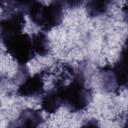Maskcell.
<instances>
[{
	"instance_id": "cell-2",
	"label": "cell",
	"mask_w": 128,
	"mask_h": 128,
	"mask_svg": "<svg viewBox=\"0 0 128 128\" xmlns=\"http://www.w3.org/2000/svg\"><path fill=\"white\" fill-rule=\"evenodd\" d=\"M62 104L67 106L72 111H81L85 109L90 100L91 93L84 84V80L77 76L67 86L58 87Z\"/></svg>"
},
{
	"instance_id": "cell-12",
	"label": "cell",
	"mask_w": 128,
	"mask_h": 128,
	"mask_svg": "<svg viewBox=\"0 0 128 128\" xmlns=\"http://www.w3.org/2000/svg\"><path fill=\"white\" fill-rule=\"evenodd\" d=\"M56 2H58L60 5H62L63 6V4L64 5H66V6H68V7H70V8H74V7H77V6H79L82 2H83V0H55Z\"/></svg>"
},
{
	"instance_id": "cell-10",
	"label": "cell",
	"mask_w": 128,
	"mask_h": 128,
	"mask_svg": "<svg viewBox=\"0 0 128 128\" xmlns=\"http://www.w3.org/2000/svg\"><path fill=\"white\" fill-rule=\"evenodd\" d=\"M110 3L111 0H87V12L93 17L102 15L107 11Z\"/></svg>"
},
{
	"instance_id": "cell-7",
	"label": "cell",
	"mask_w": 128,
	"mask_h": 128,
	"mask_svg": "<svg viewBox=\"0 0 128 128\" xmlns=\"http://www.w3.org/2000/svg\"><path fill=\"white\" fill-rule=\"evenodd\" d=\"M61 105H62V100L58 88H55L49 91L48 93H46L41 101V107L47 113L56 112Z\"/></svg>"
},
{
	"instance_id": "cell-8",
	"label": "cell",
	"mask_w": 128,
	"mask_h": 128,
	"mask_svg": "<svg viewBox=\"0 0 128 128\" xmlns=\"http://www.w3.org/2000/svg\"><path fill=\"white\" fill-rule=\"evenodd\" d=\"M19 126L27 127H37L42 122V115L33 109H26L21 112L18 118Z\"/></svg>"
},
{
	"instance_id": "cell-4",
	"label": "cell",
	"mask_w": 128,
	"mask_h": 128,
	"mask_svg": "<svg viewBox=\"0 0 128 128\" xmlns=\"http://www.w3.org/2000/svg\"><path fill=\"white\" fill-rule=\"evenodd\" d=\"M25 26V19L21 12H14L8 17L0 20V36L1 38L21 33Z\"/></svg>"
},
{
	"instance_id": "cell-3",
	"label": "cell",
	"mask_w": 128,
	"mask_h": 128,
	"mask_svg": "<svg viewBox=\"0 0 128 128\" xmlns=\"http://www.w3.org/2000/svg\"><path fill=\"white\" fill-rule=\"evenodd\" d=\"M7 52L20 64H26L35 55L31 37L24 33H17L14 35L1 38Z\"/></svg>"
},
{
	"instance_id": "cell-11",
	"label": "cell",
	"mask_w": 128,
	"mask_h": 128,
	"mask_svg": "<svg viewBox=\"0 0 128 128\" xmlns=\"http://www.w3.org/2000/svg\"><path fill=\"white\" fill-rule=\"evenodd\" d=\"M33 0H0L1 8L16 9V8H26L30 5Z\"/></svg>"
},
{
	"instance_id": "cell-1",
	"label": "cell",
	"mask_w": 128,
	"mask_h": 128,
	"mask_svg": "<svg viewBox=\"0 0 128 128\" xmlns=\"http://www.w3.org/2000/svg\"><path fill=\"white\" fill-rule=\"evenodd\" d=\"M27 13L31 20L44 30H50L58 26L63 19V8L58 2L49 5L33 0L27 7Z\"/></svg>"
},
{
	"instance_id": "cell-6",
	"label": "cell",
	"mask_w": 128,
	"mask_h": 128,
	"mask_svg": "<svg viewBox=\"0 0 128 128\" xmlns=\"http://www.w3.org/2000/svg\"><path fill=\"white\" fill-rule=\"evenodd\" d=\"M125 48L123 49L122 55L120 57V60L111 68V70L109 71L111 73L110 78L113 79V83L118 86H125L126 82H127V78H126V61H125Z\"/></svg>"
},
{
	"instance_id": "cell-5",
	"label": "cell",
	"mask_w": 128,
	"mask_h": 128,
	"mask_svg": "<svg viewBox=\"0 0 128 128\" xmlns=\"http://www.w3.org/2000/svg\"><path fill=\"white\" fill-rule=\"evenodd\" d=\"M44 90V81L43 74L37 73L33 76L28 77L24 80L17 90V94L22 97H32L37 96L43 93Z\"/></svg>"
},
{
	"instance_id": "cell-9",
	"label": "cell",
	"mask_w": 128,
	"mask_h": 128,
	"mask_svg": "<svg viewBox=\"0 0 128 128\" xmlns=\"http://www.w3.org/2000/svg\"><path fill=\"white\" fill-rule=\"evenodd\" d=\"M31 41L35 54H38L40 56H45L48 54L50 46H49L48 38L44 33L38 32L34 34L31 38Z\"/></svg>"
}]
</instances>
